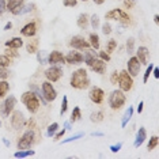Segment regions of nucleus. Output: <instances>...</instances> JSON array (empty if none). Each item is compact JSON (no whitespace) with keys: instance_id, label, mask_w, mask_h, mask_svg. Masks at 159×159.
I'll return each instance as SVG.
<instances>
[{"instance_id":"obj_1","label":"nucleus","mask_w":159,"mask_h":159,"mask_svg":"<svg viewBox=\"0 0 159 159\" xmlns=\"http://www.w3.org/2000/svg\"><path fill=\"white\" fill-rule=\"evenodd\" d=\"M70 84L76 90H84L90 86V78L87 75V71L84 68H79V70L74 71V74L71 75Z\"/></svg>"},{"instance_id":"obj_2","label":"nucleus","mask_w":159,"mask_h":159,"mask_svg":"<svg viewBox=\"0 0 159 159\" xmlns=\"http://www.w3.org/2000/svg\"><path fill=\"white\" fill-rule=\"evenodd\" d=\"M20 101H22L23 105H26V109L30 111V113H37L39 106H41V103H39V99L37 98V95L31 91H26L23 93L22 98H20Z\"/></svg>"},{"instance_id":"obj_3","label":"nucleus","mask_w":159,"mask_h":159,"mask_svg":"<svg viewBox=\"0 0 159 159\" xmlns=\"http://www.w3.org/2000/svg\"><path fill=\"white\" fill-rule=\"evenodd\" d=\"M105 18H106V19H110V20H118L122 26H129V23H131V18H129V15L120 8H114V10L107 11Z\"/></svg>"},{"instance_id":"obj_4","label":"nucleus","mask_w":159,"mask_h":159,"mask_svg":"<svg viewBox=\"0 0 159 159\" xmlns=\"http://www.w3.org/2000/svg\"><path fill=\"white\" fill-rule=\"evenodd\" d=\"M107 102H109V106L113 110H118L125 105L126 97H125L124 91H121V90H114V91L110 94L109 101H107Z\"/></svg>"},{"instance_id":"obj_5","label":"nucleus","mask_w":159,"mask_h":159,"mask_svg":"<svg viewBox=\"0 0 159 159\" xmlns=\"http://www.w3.org/2000/svg\"><path fill=\"white\" fill-rule=\"evenodd\" d=\"M34 139H35V135L33 129H27L22 135V137L18 140V144H16L18 150H29L34 144Z\"/></svg>"},{"instance_id":"obj_6","label":"nucleus","mask_w":159,"mask_h":159,"mask_svg":"<svg viewBox=\"0 0 159 159\" xmlns=\"http://www.w3.org/2000/svg\"><path fill=\"white\" fill-rule=\"evenodd\" d=\"M118 86H120V90L121 91H129V90H132L133 87V79L132 76L128 74V71H121L118 72Z\"/></svg>"},{"instance_id":"obj_7","label":"nucleus","mask_w":159,"mask_h":159,"mask_svg":"<svg viewBox=\"0 0 159 159\" xmlns=\"http://www.w3.org/2000/svg\"><path fill=\"white\" fill-rule=\"evenodd\" d=\"M86 64H87L94 72H97V74H99V75H103L105 72H106V61L101 60L99 57H94V59L86 61Z\"/></svg>"},{"instance_id":"obj_8","label":"nucleus","mask_w":159,"mask_h":159,"mask_svg":"<svg viewBox=\"0 0 159 159\" xmlns=\"http://www.w3.org/2000/svg\"><path fill=\"white\" fill-rule=\"evenodd\" d=\"M41 87H42V95H44V98L46 99V102H52V101L56 99L57 93H56L55 87H53L52 82H49V80L44 82Z\"/></svg>"},{"instance_id":"obj_9","label":"nucleus","mask_w":159,"mask_h":159,"mask_svg":"<svg viewBox=\"0 0 159 159\" xmlns=\"http://www.w3.org/2000/svg\"><path fill=\"white\" fill-rule=\"evenodd\" d=\"M25 124H26V120H25V116L22 111L19 110H15L11 113V125L14 129H16V131H19V129H22Z\"/></svg>"},{"instance_id":"obj_10","label":"nucleus","mask_w":159,"mask_h":159,"mask_svg":"<svg viewBox=\"0 0 159 159\" xmlns=\"http://www.w3.org/2000/svg\"><path fill=\"white\" fill-rule=\"evenodd\" d=\"M15 105H16V98H15V97H14V95H8V97H7L6 101L2 105V113H3V116L8 117V116L14 111Z\"/></svg>"},{"instance_id":"obj_11","label":"nucleus","mask_w":159,"mask_h":159,"mask_svg":"<svg viewBox=\"0 0 159 159\" xmlns=\"http://www.w3.org/2000/svg\"><path fill=\"white\" fill-rule=\"evenodd\" d=\"M45 76L46 79H48L49 82H57V80H60V78L63 76V70H61L60 67H57V66H52V67H49L48 70L45 71Z\"/></svg>"},{"instance_id":"obj_12","label":"nucleus","mask_w":159,"mask_h":159,"mask_svg":"<svg viewBox=\"0 0 159 159\" xmlns=\"http://www.w3.org/2000/svg\"><path fill=\"white\" fill-rule=\"evenodd\" d=\"M89 98L94 103H98V105L102 103L103 99H105L103 90L99 89V87H97V86H94V87H91V89H90V91H89Z\"/></svg>"},{"instance_id":"obj_13","label":"nucleus","mask_w":159,"mask_h":159,"mask_svg":"<svg viewBox=\"0 0 159 159\" xmlns=\"http://www.w3.org/2000/svg\"><path fill=\"white\" fill-rule=\"evenodd\" d=\"M70 46L71 48H74V49H76V50H84V49H87L90 46V42L86 41L82 35H75V37L71 38Z\"/></svg>"},{"instance_id":"obj_14","label":"nucleus","mask_w":159,"mask_h":159,"mask_svg":"<svg viewBox=\"0 0 159 159\" xmlns=\"http://www.w3.org/2000/svg\"><path fill=\"white\" fill-rule=\"evenodd\" d=\"M140 67H142V64H140V61L137 60L136 56H132L131 59L128 60V74L131 75L132 78H135L139 75Z\"/></svg>"},{"instance_id":"obj_15","label":"nucleus","mask_w":159,"mask_h":159,"mask_svg":"<svg viewBox=\"0 0 159 159\" xmlns=\"http://www.w3.org/2000/svg\"><path fill=\"white\" fill-rule=\"evenodd\" d=\"M48 63L50 66H57V64H63L66 63V57L59 50H52L48 55Z\"/></svg>"},{"instance_id":"obj_16","label":"nucleus","mask_w":159,"mask_h":159,"mask_svg":"<svg viewBox=\"0 0 159 159\" xmlns=\"http://www.w3.org/2000/svg\"><path fill=\"white\" fill-rule=\"evenodd\" d=\"M66 57V63L68 64H80L84 61V57H83V55L80 52H76V50H71V52H68Z\"/></svg>"},{"instance_id":"obj_17","label":"nucleus","mask_w":159,"mask_h":159,"mask_svg":"<svg viewBox=\"0 0 159 159\" xmlns=\"http://www.w3.org/2000/svg\"><path fill=\"white\" fill-rule=\"evenodd\" d=\"M35 33H37V25H35L34 22H30L27 25H25V26L22 27V30H20V34L23 35V37H34Z\"/></svg>"},{"instance_id":"obj_18","label":"nucleus","mask_w":159,"mask_h":159,"mask_svg":"<svg viewBox=\"0 0 159 159\" xmlns=\"http://www.w3.org/2000/svg\"><path fill=\"white\" fill-rule=\"evenodd\" d=\"M148 55H150V52H148V49L146 46H139V49L136 52V57L142 66H147L148 64Z\"/></svg>"},{"instance_id":"obj_19","label":"nucleus","mask_w":159,"mask_h":159,"mask_svg":"<svg viewBox=\"0 0 159 159\" xmlns=\"http://www.w3.org/2000/svg\"><path fill=\"white\" fill-rule=\"evenodd\" d=\"M146 139H147V131H146V128H143L142 126V128H139V131H137V133H136L133 146H135L136 148H139L144 142H146Z\"/></svg>"},{"instance_id":"obj_20","label":"nucleus","mask_w":159,"mask_h":159,"mask_svg":"<svg viewBox=\"0 0 159 159\" xmlns=\"http://www.w3.org/2000/svg\"><path fill=\"white\" fill-rule=\"evenodd\" d=\"M6 46L7 48H12V49H19L23 46V41H22V38H19V37H14L6 42Z\"/></svg>"},{"instance_id":"obj_21","label":"nucleus","mask_w":159,"mask_h":159,"mask_svg":"<svg viewBox=\"0 0 159 159\" xmlns=\"http://www.w3.org/2000/svg\"><path fill=\"white\" fill-rule=\"evenodd\" d=\"M89 23H90V18H89V15L86 12H83V14H80V15L78 16V26L80 27L82 30H86L87 26H89Z\"/></svg>"},{"instance_id":"obj_22","label":"nucleus","mask_w":159,"mask_h":159,"mask_svg":"<svg viewBox=\"0 0 159 159\" xmlns=\"http://www.w3.org/2000/svg\"><path fill=\"white\" fill-rule=\"evenodd\" d=\"M38 45H39V39L37 38H34V39H31V41H29L27 42V45H26V50L30 55H33V53H37V50H38Z\"/></svg>"},{"instance_id":"obj_23","label":"nucleus","mask_w":159,"mask_h":159,"mask_svg":"<svg viewBox=\"0 0 159 159\" xmlns=\"http://www.w3.org/2000/svg\"><path fill=\"white\" fill-rule=\"evenodd\" d=\"M25 4V0H8V3H6V10H8L10 12H12L15 8Z\"/></svg>"},{"instance_id":"obj_24","label":"nucleus","mask_w":159,"mask_h":159,"mask_svg":"<svg viewBox=\"0 0 159 159\" xmlns=\"http://www.w3.org/2000/svg\"><path fill=\"white\" fill-rule=\"evenodd\" d=\"M132 114H133V107L129 106L128 109L125 110V113H124V116H122V118H121V126L122 128H125L126 126V124H128L129 120L132 118Z\"/></svg>"},{"instance_id":"obj_25","label":"nucleus","mask_w":159,"mask_h":159,"mask_svg":"<svg viewBox=\"0 0 159 159\" xmlns=\"http://www.w3.org/2000/svg\"><path fill=\"white\" fill-rule=\"evenodd\" d=\"M89 39H90V45L93 46V49L98 50L99 46H101V44H99V35L97 33H91V34H90V37H89Z\"/></svg>"},{"instance_id":"obj_26","label":"nucleus","mask_w":159,"mask_h":159,"mask_svg":"<svg viewBox=\"0 0 159 159\" xmlns=\"http://www.w3.org/2000/svg\"><path fill=\"white\" fill-rule=\"evenodd\" d=\"M35 154V151L34 150H19V151H16L15 154H14V157L15 158H27V157H31V155H34Z\"/></svg>"},{"instance_id":"obj_27","label":"nucleus","mask_w":159,"mask_h":159,"mask_svg":"<svg viewBox=\"0 0 159 159\" xmlns=\"http://www.w3.org/2000/svg\"><path fill=\"white\" fill-rule=\"evenodd\" d=\"M82 118V111H80V107H74V110H72L71 113V118H70V122H76Z\"/></svg>"},{"instance_id":"obj_28","label":"nucleus","mask_w":159,"mask_h":159,"mask_svg":"<svg viewBox=\"0 0 159 159\" xmlns=\"http://www.w3.org/2000/svg\"><path fill=\"white\" fill-rule=\"evenodd\" d=\"M103 111H94V113H91V116H90V120H91V122H101L103 121Z\"/></svg>"},{"instance_id":"obj_29","label":"nucleus","mask_w":159,"mask_h":159,"mask_svg":"<svg viewBox=\"0 0 159 159\" xmlns=\"http://www.w3.org/2000/svg\"><path fill=\"white\" fill-rule=\"evenodd\" d=\"M8 90H10L8 82H6V80H2V82H0V99H2L7 93H8Z\"/></svg>"},{"instance_id":"obj_30","label":"nucleus","mask_w":159,"mask_h":159,"mask_svg":"<svg viewBox=\"0 0 159 159\" xmlns=\"http://www.w3.org/2000/svg\"><path fill=\"white\" fill-rule=\"evenodd\" d=\"M57 129H59V124H57V122L50 124L48 126V129H46V136H48V137H53V136H55V133L57 132Z\"/></svg>"},{"instance_id":"obj_31","label":"nucleus","mask_w":159,"mask_h":159,"mask_svg":"<svg viewBox=\"0 0 159 159\" xmlns=\"http://www.w3.org/2000/svg\"><path fill=\"white\" fill-rule=\"evenodd\" d=\"M125 48H126V52H128L129 55H132V53H135V38H133V37L128 38V41H126Z\"/></svg>"},{"instance_id":"obj_32","label":"nucleus","mask_w":159,"mask_h":159,"mask_svg":"<svg viewBox=\"0 0 159 159\" xmlns=\"http://www.w3.org/2000/svg\"><path fill=\"white\" fill-rule=\"evenodd\" d=\"M37 60H38V63H41V64H46L48 63V53H46L45 50H41V52L37 50Z\"/></svg>"},{"instance_id":"obj_33","label":"nucleus","mask_w":159,"mask_h":159,"mask_svg":"<svg viewBox=\"0 0 159 159\" xmlns=\"http://www.w3.org/2000/svg\"><path fill=\"white\" fill-rule=\"evenodd\" d=\"M158 143H159L158 136H152V137L150 139V142H148V144H147V150H148V151H152L154 148L158 147Z\"/></svg>"},{"instance_id":"obj_34","label":"nucleus","mask_w":159,"mask_h":159,"mask_svg":"<svg viewBox=\"0 0 159 159\" xmlns=\"http://www.w3.org/2000/svg\"><path fill=\"white\" fill-rule=\"evenodd\" d=\"M116 48H117V41H116V39H109L107 44H106V52L110 55L111 52L116 50Z\"/></svg>"},{"instance_id":"obj_35","label":"nucleus","mask_w":159,"mask_h":159,"mask_svg":"<svg viewBox=\"0 0 159 159\" xmlns=\"http://www.w3.org/2000/svg\"><path fill=\"white\" fill-rule=\"evenodd\" d=\"M90 25H91V27L94 30H97V29L99 27V16L97 15V14L91 15V18H90Z\"/></svg>"},{"instance_id":"obj_36","label":"nucleus","mask_w":159,"mask_h":159,"mask_svg":"<svg viewBox=\"0 0 159 159\" xmlns=\"http://www.w3.org/2000/svg\"><path fill=\"white\" fill-rule=\"evenodd\" d=\"M11 64V59L6 55H0V66L2 67H10Z\"/></svg>"},{"instance_id":"obj_37","label":"nucleus","mask_w":159,"mask_h":159,"mask_svg":"<svg viewBox=\"0 0 159 159\" xmlns=\"http://www.w3.org/2000/svg\"><path fill=\"white\" fill-rule=\"evenodd\" d=\"M152 70H154V64H151V63H150V66L147 67L146 74H144V76H143V82H144V83H147V82H148V78H150V75L152 74Z\"/></svg>"},{"instance_id":"obj_38","label":"nucleus","mask_w":159,"mask_h":159,"mask_svg":"<svg viewBox=\"0 0 159 159\" xmlns=\"http://www.w3.org/2000/svg\"><path fill=\"white\" fill-rule=\"evenodd\" d=\"M84 136V133L83 132H79L76 133V135H74V136H71L70 139H66V140H63V144H67V143H71V142H75V140H78V139H80V137Z\"/></svg>"},{"instance_id":"obj_39","label":"nucleus","mask_w":159,"mask_h":159,"mask_svg":"<svg viewBox=\"0 0 159 159\" xmlns=\"http://www.w3.org/2000/svg\"><path fill=\"white\" fill-rule=\"evenodd\" d=\"M68 109V98L66 95L63 97V102H61V109H60V114L63 116V114H66V111Z\"/></svg>"},{"instance_id":"obj_40","label":"nucleus","mask_w":159,"mask_h":159,"mask_svg":"<svg viewBox=\"0 0 159 159\" xmlns=\"http://www.w3.org/2000/svg\"><path fill=\"white\" fill-rule=\"evenodd\" d=\"M6 56H8L10 59H11V57H14V59H16V57H19V53L16 52V49L7 48V50H6Z\"/></svg>"},{"instance_id":"obj_41","label":"nucleus","mask_w":159,"mask_h":159,"mask_svg":"<svg viewBox=\"0 0 159 159\" xmlns=\"http://www.w3.org/2000/svg\"><path fill=\"white\" fill-rule=\"evenodd\" d=\"M98 56H99L101 60L106 61V63H109L110 61V55L106 52V50H101V52H98Z\"/></svg>"},{"instance_id":"obj_42","label":"nucleus","mask_w":159,"mask_h":159,"mask_svg":"<svg viewBox=\"0 0 159 159\" xmlns=\"http://www.w3.org/2000/svg\"><path fill=\"white\" fill-rule=\"evenodd\" d=\"M102 33H103L105 35H109V34L111 33V26H110L109 22H105V23L102 25Z\"/></svg>"},{"instance_id":"obj_43","label":"nucleus","mask_w":159,"mask_h":159,"mask_svg":"<svg viewBox=\"0 0 159 159\" xmlns=\"http://www.w3.org/2000/svg\"><path fill=\"white\" fill-rule=\"evenodd\" d=\"M8 74H10V72L7 71V67H2V66H0V79H2V80H6V79L8 78Z\"/></svg>"},{"instance_id":"obj_44","label":"nucleus","mask_w":159,"mask_h":159,"mask_svg":"<svg viewBox=\"0 0 159 159\" xmlns=\"http://www.w3.org/2000/svg\"><path fill=\"white\" fill-rule=\"evenodd\" d=\"M110 82H111V84H117L118 83V72L117 71H113V74L110 75Z\"/></svg>"},{"instance_id":"obj_45","label":"nucleus","mask_w":159,"mask_h":159,"mask_svg":"<svg viewBox=\"0 0 159 159\" xmlns=\"http://www.w3.org/2000/svg\"><path fill=\"white\" fill-rule=\"evenodd\" d=\"M121 148H122V143H117V144H113V146H110V151L116 154V152H118Z\"/></svg>"},{"instance_id":"obj_46","label":"nucleus","mask_w":159,"mask_h":159,"mask_svg":"<svg viewBox=\"0 0 159 159\" xmlns=\"http://www.w3.org/2000/svg\"><path fill=\"white\" fill-rule=\"evenodd\" d=\"M64 133H66V128H64V129H61L60 132H56V133H55V136H53V137H55V139H53V140H55V142H59V140L61 139V137L64 136Z\"/></svg>"},{"instance_id":"obj_47","label":"nucleus","mask_w":159,"mask_h":159,"mask_svg":"<svg viewBox=\"0 0 159 159\" xmlns=\"http://www.w3.org/2000/svg\"><path fill=\"white\" fill-rule=\"evenodd\" d=\"M78 0H64V6L66 7H75Z\"/></svg>"},{"instance_id":"obj_48","label":"nucleus","mask_w":159,"mask_h":159,"mask_svg":"<svg viewBox=\"0 0 159 159\" xmlns=\"http://www.w3.org/2000/svg\"><path fill=\"white\" fill-rule=\"evenodd\" d=\"M122 2H124L125 8H132L133 4H135V2H133V0H122Z\"/></svg>"},{"instance_id":"obj_49","label":"nucleus","mask_w":159,"mask_h":159,"mask_svg":"<svg viewBox=\"0 0 159 159\" xmlns=\"http://www.w3.org/2000/svg\"><path fill=\"white\" fill-rule=\"evenodd\" d=\"M6 11V0H0V15Z\"/></svg>"},{"instance_id":"obj_50","label":"nucleus","mask_w":159,"mask_h":159,"mask_svg":"<svg viewBox=\"0 0 159 159\" xmlns=\"http://www.w3.org/2000/svg\"><path fill=\"white\" fill-rule=\"evenodd\" d=\"M27 126H29V129H33V128H35V122H34L33 118H30V120L27 121Z\"/></svg>"},{"instance_id":"obj_51","label":"nucleus","mask_w":159,"mask_h":159,"mask_svg":"<svg viewBox=\"0 0 159 159\" xmlns=\"http://www.w3.org/2000/svg\"><path fill=\"white\" fill-rule=\"evenodd\" d=\"M143 107H144V102H143V101H142V102H140L139 103V106H137V113H142V111H143Z\"/></svg>"},{"instance_id":"obj_52","label":"nucleus","mask_w":159,"mask_h":159,"mask_svg":"<svg viewBox=\"0 0 159 159\" xmlns=\"http://www.w3.org/2000/svg\"><path fill=\"white\" fill-rule=\"evenodd\" d=\"M152 74H154V76L157 78V79H159V70L158 68H155L154 67V70H152Z\"/></svg>"},{"instance_id":"obj_53","label":"nucleus","mask_w":159,"mask_h":159,"mask_svg":"<svg viewBox=\"0 0 159 159\" xmlns=\"http://www.w3.org/2000/svg\"><path fill=\"white\" fill-rule=\"evenodd\" d=\"M64 128H66V131H71V122L67 121L66 124H64Z\"/></svg>"},{"instance_id":"obj_54","label":"nucleus","mask_w":159,"mask_h":159,"mask_svg":"<svg viewBox=\"0 0 159 159\" xmlns=\"http://www.w3.org/2000/svg\"><path fill=\"white\" fill-rule=\"evenodd\" d=\"M12 27V23L11 22H8V23H6V26H4V30H10V29Z\"/></svg>"},{"instance_id":"obj_55","label":"nucleus","mask_w":159,"mask_h":159,"mask_svg":"<svg viewBox=\"0 0 159 159\" xmlns=\"http://www.w3.org/2000/svg\"><path fill=\"white\" fill-rule=\"evenodd\" d=\"M94 3H95V4H98V6H101V4H103L105 3V0H93Z\"/></svg>"},{"instance_id":"obj_56","label":"nucleus","mask_w":159,"mask_h":159,"mask_svg":"<svg viewBox=\"0 0 159 159\" xmlns=\"http://www.w3.org/2000/svg\"><path fill=\"white\" fill-rule=\"evenodd\" d=\"M91 136H103V133L102 132H93Z\"/></svg>"},{"instance_id":"obj_57","label":"nucleus","mask_w":159,"mask_h":159,"mask_svg":"<svg viewBox=\"0 0 159 159\" xmlns=\"http://www.w3.org/2000/svg\"><path fill=\"white\" fill-rule=\"evenodd\" d=\"M154 22L157 23V25L159 23V15H154Z\"/></svg>"},{"instance_id":"obj_58","label":"nucleus","mask_w":159,"mask_h":159,"mask_svg":"<svg viewBox=\"0 0 159 159\" xmlns=\"http://www.w3.org/2000/svg\"><path fill=\"white\" fill-rule=\"evenodd\" d=\"M3 143H4V144H6V146H7V147H10V142H7V140H6V139H3Z\"/></svg>"},{"instance_id":"obj_59","label":"nucleus","mask_w":159,"mask_h":159,"mask_svg":"<svg viewBox=\"0 0 159 159\" xmlns=\"http://www.w3.org/2000/svg\"><path fill=\"white\" fill-rule=\"evenodd\" d=\"M82 2H87V0H82Z\"/></svg>"}]
</instances>
